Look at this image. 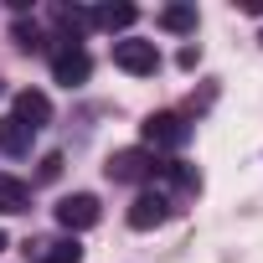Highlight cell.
Segmentation results:
<instances>
[{"label": "cell", "mask_w": 263, "mask_h": 263, "mask_svg": "<svg viewBox=\"0 0 263 263\" xmlns=\"http://www.w3.org/2000/svg\"><path fill=\"white\" fill-rule=\"evenodd\" d=\"M176 62H181V67H186V72H191V67H196V62H201V47H181V57H176Z\"/></svg>", "instance_id": "obj_16"}, {"label": "cell", "mask_w": 263, "mask_h": 263, "mask_svg": "<svg viewBox=\"0 0 263 263\" xmlns=\"http://www.w3.org/2000/svg\"><path fill=\"white\" fill-rule=\"evenodd\" d=\"M103 176L119 181V186H135V181L155 176V155H150V150H114L108 165H103Z\"/></svg>", "instance_id": "obj_5"}, {"label": "cell", "mask_w": 263, "mask_h": 263, "mask_svg": "<svg viewBox=\"0 0 263 263\" xmlns=\"http://www.w3.org/2000/svg\"><path fill=\"white\" fill-rule=\"evenodd\" d=\"M88 72H93V57H88L78 42H62V47L52 52V78H57L62 88H83Z\"/></svg>", "instance_id": "obj_3"}, {"label": "cell", "mask_w": 263, "mask_h": 263, "mask_svg": "<svg viewBox=\"0 0 263 263\" xmlns=\"http://www.w3.org/2000/svg\"><path fill=\"white\" fill-rule=\"evenodd\" d=\"M98 217H103V206H98L93 191H72V196L57 201V222L67 232H88V227H98Z\"/></svg>", "instance_id": "obj_4"}, {"label": "cell", "mask_w": 263, "mask_h": 263, "mask_svg": "<svg viewBox=\"0 0 263 263\" xmlns=\"http://www.w3.org/2000/svg\"><path fill=\"white\" fill-rule=\"evenodd\" d=\"M21 129H31V135H36V129L42 124H52V98L47 93H36V88H21L16 93V114H11Z\"/></svg>", "instance_id": "obj_6"}, {"label": "cell", "mask_w": 263, "mask_h": 263, "mask_svg": "<svg viewBox=\"0 0 263 263\" xmlns=\"http://www.w3.org/2000/svg\"><path fill=\"white\" fill-rule=\"evenodd\" d=\"M140 135H145L150 150H181V145L191 140V124H186L181 114H150Z\"/></svg>", "instance_id": "obj_1"}, {"label": "cell", "mask_w": 263, "mask_h": 263, "mask_svg": "<svg viewBox=\"0 0 263 263\" xmlns=\"http://www.w3.org/2000/svg\"><path fill=\"white\" fill-rule=\"evenodd\" d=\"M165 217H171V201H165L160 191H145V196L129 201V227H135V232H150V227H160Z\"/></svg>", "instance_id": "obj_7"}, {"label": "cell", "mask_w": 263, "mask_h": 263, "mask_svg": "<svg viewBox=\"0 0 263 263\" xmlns=\"http://www.w3.org/2000/svg\"><path fill=\"white\" fill-rule=\"evenodd\" d=\"M16 47H21V52H36V47H42V31H36L31 21H16Z\"/></svg>", "instance_id": "obj_14"}, {"label": "cell", "mask_w": 263, "mask_h": 263, "mask_svg": "<svg viewBox=\"0 0 263 263\" xmlns=\"http://www.w3.org/2000/svg\"><path fill=\"white\" fill-rule=\"evenodd\" d=\"M52 21H57L62 31H72V42H78V31L88 26V11H72V6H57V11H52Z\"/></svg>", "instance_id": "obj_13"}, {"label": "cell", "mask_w": 263, "mask_h": 263, "mask_svg": "<svg viewBox=\"0 0 263 263\" xmlns=\"http://www.w3.org/2000/svg\"><path fill=\"white\" fill-rule=\"evenodd\" d=\"M160 26L165 31H196V6H165L160 11Z\"/></svg>", "instance_id": "obj_12"}, {"label": "cell", "mask_w": 263, "mask_h": 263, "mask_svg": "<svg viewBox=\"0 0 263 263\" xmlns=\"http://www.w3.org/2000/svg\"><path fill=\"white\" fill-rule=\"evenodd\" d=\"M88 21L103 26V31H129V26L140 21V11L135 6H98V11H88Z\"/></svg>", "instance_id": "obj_10"}, {"label": "cell", "mask_w": 263, "mask_h": 263, "mask_svg": "<svg viewBox=\"0 0 263 263\" xmlns=\"http://www.w3.org/2000/svg\"><path fill=\"white\" fill-rule=\"evenodd\" d=\"M0 212L16 217V212H31V186L16 181V176H0Z\"/></svg>", "instance_id": "obj_9"}, {"label": "cell", "mask_w": 263, "mask_h": 263, "mask_svg": "<svg viewBox=\"0 0 263 263\" xmlns=\"http://www.w3.org/2000/svg\"><path fill=\"white\" fill-rule=\"evenodd\" d=\"M6 242H11V237H6V227H0V253H6Z\"/></svg>", "instance_id": "obj_17"}, {"label": "cell", "mask_w": 263, "mask_h": 263, "mask_svg": "<svg viewBox=\"0 0 263 263\" xmlns=\"http://www.w3.org/2000/svg\"><path fill=\"white\" fill-rule=\"evenodd\" d=\"M62 176V155L52 150V155H42V181H57Z\"/></svg>", "instance_id": "obj_15"}, {"label": "cell", "mask_w": 263, "mask_h": 263, "mask_svg": "<svg viewBox=\"0 0 263 263\" xmlns=\"http://www.w3.org/2000/svg\"><path fill=\"white\" fill-rule=\"evenodd\" d=\"M31 248H36V263H83L78 237H52V242H31Z\"/></svg>", "instance_id": "obj_8"}, {"label": "cell", "mask_w": 263, "mask_h": 263, "mask_svg": "<svg viewBox=\"0 0 263 263\" xmlns=\"http://www.w3.org/2000/svg\"><path fill=\"white\" fill-rule=\"evenodd\" d=\"M31 150V129H21L16 119H0V155H26Z\"/></svg>", "instance_id": "obj_11"}, {"label": "cell", "mask_w": 263, "mask_h": 263, "mask_svg": "<svg viewBox=\"0 0 263 263\" xmlns=\"http://www.w3.org/2000/svg\"><path fill=\"white\" fill-rule=\"evenodd\" d=\"M114 67H124L129 78H150V72L160 67V52H155V42L124 36V42H114Z\"/></svg>", "instance_id": "obj_2"}, {"label": "cell", "mask_w": 263, "mask_h": 263, "mask_svg": "<svg viewBox=\"0 0 263 263\" xmlns=\"http://www.w3.org/2000/svg\"><path fill=\"white\" fill-rule=\"evenodd\" d=\"M258 42H263V36H258Z\"/></svg>", "instance_id": "obj_18"}]
</instances>
